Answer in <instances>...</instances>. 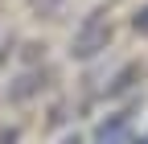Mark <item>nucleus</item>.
<instances>
[{
  "mask_svg": "<svg viewBox=\"0 0 148 144\" xmlns=\"http://www.w3.org/2000/svg\"><path fill=\"white\" fill-rule=\"evenodd\" d=\"M33 91H37V74H25L21 82L12 86V99H25V95H33Z\"/></svg>",
  "mask_w": 148,
  "mask_h": 144,
  "instance_id": "3",
  "label": "nucleus"
},
{
  "mask_svg": "<svg viewBox=\"0 0 148 144\" xmlns=\"http://www.w3.org/2000/svg\"><path fill=\"white\" fill-rule=\"evenodd\" d=\"M136 78H140V62H127L119 74H115V82L107 86V95H119V91H127V86H132Z\"/></svg>",
  "mask_w": 148,
  "mask_h": 144,
  "instance_id": "2",
  "label": "nucleus"
},
{
  "mask_svg": "<svg viewBox=\"0 0 148 144\" xmlns=\"http://www.w3.org/2000/svg\"><path fill=\"white\" fill-rule=\"evenodd\" d=\"M62 144H82V140H78V136H66V140H62Z\"/></svg>",
  "mask_w": 148,
  "mask_h": 144,
  "instance_id": "5",
  "label": "nucleus"
},
{
  "mask_svg": "<svg viewBox=\"0 0 148 144\" xmlns=\"http://www.w3.org/2000/svg\"><path fill=\"white\" fill-rule=\"evenodd\" d=\"M132 29H136V33H148V4H144V8L132 16Z\"/></svg>",
  "mask_w": 148,
  "mask_h": 144,
  "instance_id": "4",
  "label": "nucleus"
},
{
  "mask_svg": "<svg viewBox=\"0 0 148 144\" xmlns=\"http://www.w3.org/2000/svg\"><path fill=\"white\" fill-rule=\"evenodd\" d=\"M107 41H111V25L103 21V12H90L78 29V37H74V58H95Z\"/></svg>",
  "mask_w": 148,
  "mask_h": 144,
  "instance_id": "1",
  "label": "nucleus"
}]
</instances>
